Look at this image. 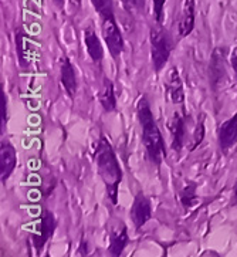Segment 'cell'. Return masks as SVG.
<instances>
[{
  "instance_id": "cell-1",
  "label": "cell",
  "mask_w": 237,
  "mask_h": 257,
  "mask_svg": "<svg viewBox=\"0 0 237 257\" xmlns=\"http://www.w3.org/2000/svg\"><path fill=\"white\" fill-rule=\"evenodd\" d=\"M94 161L98 169V175L105 185L106 195L112 205L118 203V188L123 181V169L120 165V161L112 150V145L105 138L104 134H101L94 150Z\"/></svg>"
},
{
  "instance_id": "cell-2",
  "label": "cell",
  "mask_w": 237,
  "mask_h": 257,
  "mask_svg": "<svg viewBox=\"0 0 237 257\" xmlns=\"http://www.w3.org/2000/svg\"><path fill=\"white\" fill-rule=\"evenodd\" d=\"M137 115H138L139 125L142 130V142H144L148 158L154 165L159 166L166 158V148H165L164 137L156 125L147 97L139 98L137 104Z\"/></svg>"
},
{
  "instance_id": "cell-3",
  "label": "cell",
  "mask_w": 237,
  "mask_h": 257,
  "mask_svg": "<svg viewBox=\"0 0 237 257\" xmlns=\"http://www.w3.org/2000/svg\"><path fill=\"white\" fill-rule=\"evenodd\" d=\"M151 57L156 73H161L166 66L172 53V42L169 34L162 29H151Z\"/></svg>"
},
{
  "instance_id": "cell-4",
  "label": "cell",
  "mask_w": 237,
  "mask_h": 257,
  "mask_svg": "<svg viewBox=\"0 0 237 257\" xmlns=\"http://www.w3.org/2000/svg\"><path fill=\"white\" fill-rule=\"evenodd\" d=\"M99 20H101V34L108 47V51L114 57V60H118L123 54L125 43H124L123 33L115 20V16L102 17Z\"/></svg>"
},
{
  "instance_id": "cell-5",
  "label": "cell",
  "mask_w": 237,
  "mask_h": 257,
  "mask_svg": "<svg viewBox=\"0 0 237 257\" xmlns=\"http://www.w3.org/2000/svg\"><path fill=\"white\" fill-rule=\"evenodd\" d=\"M168 131L171 134V145L175 152H180L186 141V118L185 111H175L168 119Z\"/></svg>"
},
{
  "instance_id": "cell-6",
  "label": "cell",
  "mask_w": 237,
  "mask_h": 257,
  "mask_svg": "<svg viewBox=\"0 0 237 257\" xmlns=\"http://www.w3.org/2000/svg\"><path fill=\"white\" fill-rule=\"evenodd\" d=\"M57 227V222L54 215L44 209L40 216V224H39V230L33 236V246L37 251H41L43 247L46 246V243L50 240V237H53L54 230Z\"/></svg>"
},
{
  "instance_id": "cell-7",
  "label": "cell",
  "mask_w": 237,
  "mask_h": 257,
  "mask_svg": "<svg viewBox=\"0 0 237 257\" xmlns=\"http://www.w3.org/2000/svg\"><path fill=\"white\" fill-rule=\"evenodd\" d=\"M130 215H131L134 226H135L138 230L139 229H142V227L151 220V217H152V206H151V200L145 196V193L138 192V193L135 195L134 202H132Z\"/></svg>"
},
{
  "instance_id": "cell-8",
  "label": "cell",
  "mask_w": 237,
  "mask_h": 257,
  "mask_svg": "<svg viewBox=\"0 0 237 257\" xmlns=\"http://www.w3.org/2000/svg\"><path fill=\"white\" fill-rule=\"evenodd\" d=\"M17 165V152L15 147L9 141H2L0 145V179L2 183L8 182V179L15 172Z\"/></svg>"
},
{
  "instance_id": "cell-9",
  "label": "cell",
  "mask_w": 237,
  "mask_h": 257,
  "mask_svg": "<svg viewBox=\"0 0 237 257\" xmlns=\"http://www.w3.org/2000/svg\"><path fill=\"white\" fill-rule=\"evenodd\" d=\"M130 243L128 229L121 222L112 224L109 227V246H108V254L112 257H120L123 251Z\"/></svg>"
},
{
  "instance_id": "cell-10",
  "label": "cell",
  "mask_w": 237,
  "mask_h": 257,
  "mask_svg": "<svg viewBox=\"0 0 237 257\" xmlns=\"http://www.w3.org/2000/svg\"><path fill=\"white\" fill-rule=\"evenodd\" d=\"M237 144V112L217 128V145L221 151H229Z\"/></svg>"
},
{
  "instance_id": "cell-11",
  "label": "cell",
  "mask_w": 237,
  "mask_h": 257,
  "mask_svg": "<svg viewBox=\"0 0 237 257\" xmlns=\"http://www.w3.org/2000/svg\"><path fill=\"white\" fill-rule=\"evenodd\" d=\"M82 36H84L85 49H87V53L90 56L91 61L98 67V68H101L102 58H104V47H102L101 40L98 39L95 30L92 27H88V29H85L82 32Z\"/></svg>"
},
{
  "instance_id": "cell-12",
  "label": "cell",
  "mask_w": 237,
  "mask_h": 257,
  "mask_svg": "<svg viewBox=\"0 0 237 257\" xmlns=\"http://www.w3.org/2000/svg\"><path fill=\"white\" fill-rule=\"evenodd\" d=\"M60 80L68 97L74 98L77 94V75H75L74 66L67 56L60 58Z\"/></svg>"
},
{
  "instance_id": "cell-13",
  "label": "cell",
  "mask_w": 237,
  "mask_h": 257,
  "mask_svg": "<svg viewBox=\"0 0 237 257\" xmlns=\"http://www.w3.org/2000/svg\"><path fill=\"white\" fill-rule=\"evenodd\" d=\"M165 88L168 92V97L173 104H182L185 101V92H183V83L180 78L179 70L176 67H172L168 73V78L165 81Z\"/></svg>"
},
{
  "instance_id": "cell-14",
  "label": "cell",
  "mask_w": 237,
  "mask_h": 257,
  "mask_svg": "<svg viewBox=\"0 0 237 257\" xmlns=\"http://www.w3.org/2000/svg\"><path fill=\"white\" fill-rule=\"evenodd\" d=\"M195 10L196 2L195 0H185L182 12H180L179 22H178V32L180 37H186L195 29Z\"/></svg>"
},
{
  "instance_id": "cell-15",
  "label": "cell",
  "mask_w": 237,
  "mask_h": 257,
  "mask_svg": "<svg viewBox=\"0 0 237 257\" xmlns=\"http://www.w3.org/2000/svg\"><path fill=\"white\" fill-rule=\"evenodd\" d=\"M98 100L105 112H114L116 109V95H115L114 84L106 77L102 81V88L98 94Z\"/></svg>"
},
{
  "instance_id": "cell-16",
  "label": "cell",
  "mask_w": 237,
  "mask_h": 257,
  "mask_svg": "<svg viewBox=\"0 0 237 257\" xmlns=\"http://www.w3.org/2000/svg\"><path fill=\"white\" fill-rule=\"evenodd\" d=\"M224 50H217L213 53L212 63H210V77H212V84L214 85L221 80L224 75Z\"/></svg>"
},
{
  "instance_id": "cell-17",
  "label": "cell",
  "mask_w": 237,
  "mask_h": 257,
  "mask_svg": "<svg viewBox=\"0 0 237 257\" xmlns=\"http://www.w3.org/2000/svg\"><path fill=\"white\" fill-rule=\"evenodd\" d=\"M179 200L182 203V206L185 209H190L196 205V202L199 200L197 196V183L189 182L183 186V189L179 192Z\"/></svg>"
},
{
  "instance_id": "cell-18",
  "label": "cell",
  "mask_w": 237,
  "mask_h": 257,
  "mask_svg": "<svg viewBox=\"0 0 237 257\" xmlns=\"http://www.w3.org/2000/svg\"><path fill=\"white\" fill-rule=\"evenodd\" d=\"M8 125V97L5 92V87L3 84L0 85V133L2 135L5 134Z\"/></svg>"
},
{
  "instance_id": "cell-19",
  "label": "cell",
  "mask_w": 237,
  "mask_h": 257,
  "mask_svg": "<svg viewBox=\"0 0 237 257\" xmlns=\"http://www.w3.org/2000/svg\"><path fill=\"white\" fill-rule=\"evenodd\" d=\"M94 9L97 10L99 19L108 16H115L114 6H112V0H91Z\"/></svg>"
},
{
  "instance_id": "cell-20",
  "label": "cell",
  "mask_w": 237,
  "mask_h": 257,
  "mask_svg": "<svg viewBox=\"0 0 237 257\" xmlns=\"http://www.w3.org/2000/svg\"><path fill=\"white\" fill-rule=\"evenodd\" d=\"M121 3L130 15H138L145 8V0H121Z\"/></svg>"
},
{
  "instance_id": "cell-21",
  "label": "cell",
  "mask_w": 237,
  "mask_h": 257,
  "mask_svg": "<svg viewBox=\"0 0 237 257\" xmlns=\"http://www.w3.org/2000/svg\"><path fill=\"white\" fill-rule=\"evenodd\" d=\"M204 138V124H203V118L200 119V122H197L196 128H195V133H193V142H192V145L189 147L190 151H195L202 144Z\"/></svg>"
},
{
  "instance_id": "cell-22",
  "label": "cell",
  "mask_w": 237,
  "mask_h": 257,
  "mask_svg": "<svg viewBox=\"0 0 237 257\" xmlns=\"http://www.w3.org/2000/svg\"><path fill=\"white\" fill-rule=\"evenodd\" d=\"M165 3H166V0H154V17L159 26H162L164 23Z\"/></svg>"
},
{
  "instance_id": "cell-23",
  "label": "cell",
  "mask_w": 237,
  "mask_h": 257,
  "mask_svg": "<svg viewBox=\"0 0 237 257\" xmlns=\"http://www.w3.org/2000/svg\"><path fill=\"white\" fill-rule=\"evenodd\" d=\"M230 66H231V68H233V71H234V75H236V80H237V46L233 49L231 54H230Z\"/></svg>"
},
{
  "instance_id": "cell-24",
  "label": "cell",
  "mask_w": 237,
  "mask_h": 257,
  "mask_svg": "<svg viewBox=\"0 0 237 257\" xmlns=\"http://www.w3.org/2000/svg\"><path fill=\"white\" fill-rule=\"evenodd\" d=\"M53 2H54V5H56L58 9L64 8V0H53Z\"/></svg>"
},
{
  "instance_id": "cell-25",
  "label": "cell",
  "mask_w": 237,
  "mask_h": 257,
  "mask_svg": "<svg viewBox=\"0 0 237 257\" xmlns=\"http://www.w3.org/2000/svg\"><path fill=\"white\" fill-rule=\"evenodd\" d=\"M233 195H234V203H237V179L234 186H233Z\"/></svg>"
}]
</instances>
